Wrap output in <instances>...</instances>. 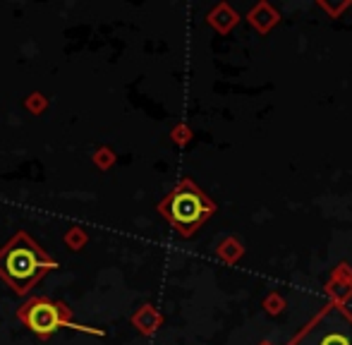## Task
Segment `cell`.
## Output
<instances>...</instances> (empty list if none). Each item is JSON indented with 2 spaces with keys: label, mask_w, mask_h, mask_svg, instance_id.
Masks as SVG:
<instances>
[{
  "label": "cell",
  "mask_w": 352,
  "mask_h": 345,
  "mask_svg": "<svg viewBox=\"0 0 352 345\" xmlns=\"http://www.w3.org/2000/svg\"><path fill=\"white\" fill-rule=\"evenodd\" d=\"M53 269H58L56 261L24 233H17L0 249V278L17 295L29 293L32 285Z\"/></svg>",
  "instance_id": "obj_1"
},
{
  "label": "cell",
  "mask_w": 352,
  "mask_h": 345,
  "mask_svg": "<svg viewBox=\"0 0 352 345\" xmlns=\"http://www.w3.org/2000/svg\"><path fill=\"white\" fill-rule=\"evenodd\" d=\"M24 324L29 326V331H34L36 336L41 338H48L58 331V329L67 326V329H82V331H91L96 333L94 329H87V326H77L72 322H65L63 319V312H60V304L51 302V300H41V298H34L29 300L27 304H22L17 314Z\"/></svg>",
  "instance_id": "obj_2"
},
{
  "label": "cell",
  "mask_w": 352,
  "mask_h": 345,
  "mask_svg": "<svg viewBox=\"0 0 352 345\" xmlns=\"http://www.w3.org/2000/svg\"><path fill=\"white\" fill-rule=\"evenodd\" d=\"M161 209H163V214L168 216V221H170L173 225H177L182 233H190L192 228H197V225L204 221V216L209 214L206 201L201 199L199 192L192 190V187H182L175 194H170Z\"/></svg>",
  "instance_id": "obj_3"
},
{
  "label": "cell",
  "mask_w": 352,
  "mask_h": 345,
  "mask_svg": "<svg viewBox=\"0 0 352 345\" xmlns=\"http://www.w3.org/2000/svg\"><path fill=\"white\" fill-rule=\"evenodd\" d=\"M319 345H352L350 336H345V333H329V336L321 338Z\"/></svg>",
  "instance_id": "obj_4"
}]
</instances>
